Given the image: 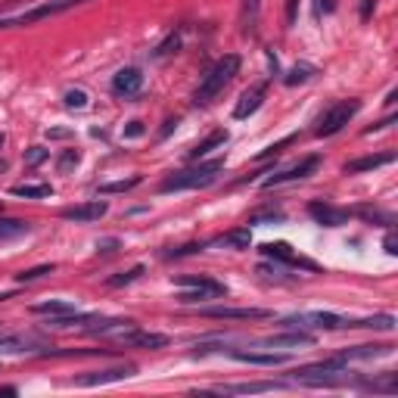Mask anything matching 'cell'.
Instances as JSON below:
<instances>
[{
	"label": "cell",
	"instance_id": "cell-22",
	"mask_svg": "<svg viewBox=\"0 0 398 398\" xmlns=\"http://www.w3.org/2000/svg\"><path fill=\"white\" fill-rule=\"evenodd\" d=\"M215 246H224V249H249L252 234H249V227H236V230H230V234L218 236Z\"/></svg>",
	"mask_w": 398,
	"mask_h": 398
},
{
	"label": "cell",
	"instance_id": "cell-8",
	"mask_svg": "<svg viewBox=\"0 0 398 398\" xmlns=\"http://www.w3.org/2000/svg\"><path fill=\"white\" fill-rule=\"evenodd\" d=\"M115 343L137 345V349H165L169 336L165 333H147V330H137V327H128V330L115 333Z\"/></svg>",
	"mask_w": 398,
	"mask_h": 398
},
{
	"label": "cell",
	"instance_id": "cell-41",
	"mask_svg": "<svg viewBox=\"0 0 398 398\" xmlns=\"http://www.w3.org/2000/svg\"><path fill=\"white\" fill-rule=\"evenodd\" d=\"M97 249H100V252H115V249H119V240H115V236L100 240V243H97Z\"/></svg>",
	"mask_w": 398,
	"mask_h": 398
},
{
	"label": "cell",
	"instance_id": "cell-25",
	"mask_svg": "<svg viewBox=\"0 0 398 398\" xmlns=\"http://www.w3.org/2000/svg\"><path fill=\"white\" fill-rule=\"evenodd\" d=\"M224 143H227V131H221V128L212 131L203 143H196V147L190 149V159H203V156H209L215 147H224Z\"/></svg>",
	"mask_w": 398,
	"mask_h": 398
},
{
	"label": "cell",
	"instance_id": "cell-42",
	"mask_svg": "<svg viewBox=\"0 0 398 398\" xmlns=\"http://www.w3.org/2000/svg\"><path fill=\"white\" fill-rule=\"evenodd\" d=\"M140 134H143V122H131L125 128V137H140Z\"/></svg>",
	"mask_w": 398,
	"mask_h": 398
},
{
	"label": "cell",
	"instance_id": "cell-32",
	"mask_svg": "<svg viewBox=\"0 0 398 398\" xmlns=\"http://www.w3.org/2000/svg\"><path fill=\"white\" fill-rule=\"evenodd\" d=\"M32 311L34 314L56 317V314H69V311H75V305L72 302H41V305H32Z\"/></svg>",
	"mask_w": 398,
	"mask_h": 398
},
{
	"label": "cell",
	"instance_id": "cell-28",
	"mask_svg": "<svg viewBox=\"0 0 398 398\" xmlns=\"http://www.w3.org/2000/svg\"><path fill=\"white\" fill-rule=\"evenodd\" d=\"M181 50V32H171L165 41H159L156 44V50H153V56L156 60H165V56H171V53H177Z\"/></svg>",
	"mask_w": 398,
	"mask_h": 398
},
{
	"label": "cell",
	"instance_id": "cell-11",
	"mask_svg": "<svg viewBox=\"0 0 398 398\" xmlns=\"http://www.w3.org/2000/svg\"><path fill=\"white\" fill-rule=\"evenodd\" d=\"M317 156H308V159H302L299 165H293V169H286V171H280V175H271L268 181H264V190H271V187H280V184H290V181H302V177H308L311 171L317 169Z\"/></svg>",
	"mask_w": 398,
	"mask_h": 398
},
{
	"label": "cell",
	"instance_id": "cell-24",
	"mask_svg": "<svg viewBox=\"0 0 398 398\" xmlns=\"http://www.w3.org/2000/svg\"><path fill=\"white\" fill-rule=\"evenodd\" d=\"M258 10H262V0H243V10H240V32H243V34L256 32Z\"/></svg>",
	"mask_w": 398,
	"mask_h": 398
},
{
	"label": "cell",
	"instance_id": "cell-48",
	"mask_svg": "<svg viewBox=\"0 0 398 398\" xmlns=\"http://www.w3.org/2000/svg\"><path fill=\"white\" fill-rule=\"evenodd\" d=\"M0 395H16V386H3V389H0Z\"/></svg>",
	"mask_w": 398,
	"mask_h": 398
},
{
	"label": "cell",
	"instance_id": "cell-34",
	"mask_svg": "<svg viewBox=\"0 0 398 398\" xmlns=\"http://www.w3.org/2000/svg\"><path fill=\"white\" fill-rule=\"evenodd\" d=\"M44 274H53V264H38V268H28V271H22V274H16V280H19V284H32V280H38V277H44Z\"/></svg>",
	"mask_w": 398,
	"mask_h": 398
},
{
	"label": "cell",
	"instance_id": "cell-36",
	"mask_svg": "<svg viewBox=\"0 0 398 398\" xmlns=\"http://www.w3.org/2000/svg\"><path fill=\"white\" fill-rule=\"evenodd\" d=\"M78 162H82V153H78V149H66V153H62L60 159H56V169H60V171H69V169H75Z\"/></svg>",
	"mask_w": 398,
	"mask_h": 398
},
{
	"label": "cell",
	"instance_id": "cell-3",
	"mask_svg": "<svg viewBox=\"0 0 398 398\" xmlns=\"http://www.w3.org/2000/svg\"><path fill=\"white\" fill-rule=\"evenodd\" d=\"M358 109H361V100H339V103H333V106L327 109L324 115H321V122H317L314 134L317 137H333V134H339V131H343L345 125H349L351 119L358 115Z\"/></svg>",
	"mask_w": 398,
	"mask_h": 398
},
{
	"label": "cell",
	"instance_id": "cell-23",
	"mask_svg": "<svg viewBox=\"0 0 398 398\" xmlns=\"http://www.w3.org/2000/svg\"><path fill=\"white\" fill-rule=\"evenodd\" d=\"M395 156L392 153H380V156H364V159H355V162L345 165V171H351V175H358V171H373L380 169V165H389Z\"/></svg>",
	"mask_w": 398,
	"mask_h": 398
},
{
	"label": "cell",
	"instance_id": "cell-26",
	"mask_svg": "<svg viewBox=\"0 0 398 398\" xmlns=\"http://www.w3.org/2000/svg\"><path fill=\"white\" fill-rule=\"evenodd\" d=\"M10 193H13V196H25V199H44V196L53 193V187H50V184H16Z\"/></svg>",
	"mask_w": 398,
	"mask_h": 398
},
{
	"label": "cell",
	"instance_id": "cell-13",
	"mask_svg": "<svg viewBox=\"0 0 398 398\" xmlns=\"http://www.w3.org/2000/svg\"><path fill=\"white\" fill-rule=\"evenodd\" d=\"M140 88H143V72L137 66H128V69H122V72H115L112 90L119 97H134V94H140Z\"/></svg>",
	"mask_w": 398,
	"mask_h": 398
},
{
	"label": "cell",
	"instance_id": "cell-49",
	"mask_svg": "<svg viewBox=\"0 0 398 398\" xmlns=\"http://www.w3.org/2000/svg\"><path fill=\"white\" fill-rule=\"evenodd\" d=\"M321 10H327V13H333V0H321Z\"/></svg>",
	"mask_w": 398,
	"mask_h": 398
},
{
	"label": "cell",
	"instance_id": "cell-46",
	"mask_svg": "<svg viewBox=\"0 0 398 398\" xmlns=\"http://www.w3.org/2000/svg\"><path fill=\"white\" fill-rule=\"evenodd\" d=\"M19 22H16V16H0V28H16Z\"/></svg>",
	"mask_w": 398,
	"mask_h": 398
},
{
	"label": "cell",
	"instance_id": "cell-37",
	"mask_svg": "<svg viewBox=\"0 0 398 398\" xmlns=\"http://www.w3.org/2000/svg\"><path fill=\"white\" fill-rule=\"evenodd\" d=\"M206 246L203 243H187V246H181V249H171V252H165V258H184V256H196V252H203Z\"/></svg>",
	"mask_w": 398,
	"mask_h": 398
},
{
	"label": "cell",
	"instance_id": "cell-39",
	"mask_svg": "<svg viewBox=\"0 0 398 398\" xmlns=\"http://www.w3.org/2000/svg\"><path fill=\"white\" fill-rule=\"evenodd\" d=\"M262 221H284V215L280 212H268V215H252L249 224H262Z\"/></svg>",
	"mask_w": 398,
	"mask_h": 398
},
{
	"label": "cell",
	"instance_id": "cell-43",
	"mask_svg": "<svg viewBox=\"0 0 398 398\" xmlns=\"http://www.w3.org/2000/svg\"><path fill=\"white\" fill-rule=\"evenodd\" d=\"M373 7H377V3H373V0H361V19H371V13H373Z\"/></svg>",
	"mask_w": 398,
	"mask_h": 398
},
{
	"label": "cell",
	"instance_id": "cell-47",
	"mask_svg": "<svg viewBox=\"0 0 398 398\" xmlns=\"http://www.w3.org/2000/svg\"><path fill=\"white\" fill-rule=\"evenodd\" d=\"M175 128H177V119H169V122H165V128H162V134H159V137H169Z\"/></svg>",
	"mask_w": 398,
	"mask_h": 398
},
{
	"label": "cell",
	"instance_id": "cell-7",
	"mask_svg": "<svg viewBox=\"0 0 398 398\" xmlns=\"http://www.w3.org/2000/svg\"><path fill=\"white\" fill-rule=\"evenodd\" d=\"M137 367L134 364H119V367H109V371H90L84 377L72 380L75 386H106V383H119V380H128L134 377Z\"/></svg>",
	"mask_w": 398,
	"mask_h": 398
},
{
	"label": "cell",
	"instance_id": "cell-38",
	"mask_svg": "<svg viewBox=\"0 0 398 398\" xmlns=\"http://www.w3.org/2000/svg\"><path fill=\"white\" fill-rule=\"evenodd\" d=\"M47 149H44V147H32V149H28V153H25V165H32V169H34V165H41L44 162V159H47Z\"/></svg>",
	"mask_w": 398,
	"mask_h": 398
},
{
	"label": "cell",
	"instance_id": "cell-33",
	"mask_svg": "<svg viewBox=\"0 0 398 398\" xmlns=\"http://www.w3.org/2000/svg\"><path fill=\"white\" fill-rule=\"evenodd\" d=\"M367 389H373V392H386V395H395V392H398L395 373H386L383 380H373V383H367Z\"/></svg>",
	"mask_w": 398,
	"mask_h": 398
},
{
	"label": "cell",
	"instance_id": "cell-44",
	"mask_svg": "<svg viewBox=\"0 0 398 398\" xmlns=\"http://www.w3.org/2000/svg\"><path fill=\"white\" fill-rule=\"evenodd\" d=\"M386 252H389V256H395V252H398V240H395V234H389V236H386Z\"/></svg>",
	"mask_w": 398,
	"mask_h": 398
},
{
	"label": "cell",
	"instance_id": "cell-40",
	"mask_svg": "<svg viewBox=\"0 0 398 398\" xmlns=\"http://www.w3.org/2000/svg\"><path fill=\"white\" fill-rule=\"evenodd\" d=\"M296 13H299V0H286V22L296 25Z\"/></svg>",
	"mask_w": 398,
	"mask_h": 398
},
{
	"label": "cell",
	"instance_id": "cell-5",
	"mask_svg": "<svg viewBox=\"0 0 398 398\" xmlns=\"http://www.w3.org/2000/svg\"><path fill=\"white\" fill-rule=\"evenodd\" d=\"M343 361L339 358H330L324 364H311V367H302L296 371V383H305V386H339L345 383L343 377Z\"/></svg>",
	"mask_w": 398,
	"mask_h": 398
},
{
	"label": "cell",
	"instance_id": "cell-9",
	"mask_svg": "<svg viewBox=\"0 0 398 398\" xmlns=\"http://www.w3.org/2000/svg\"><path fill=\"white\" fill-rule=\"evenodd\" d=\"M227 355L234 361H243V364H256V367H277L286 364L290 355L286 351H243V349H227Z\"/></svg>",
	"mask_w": 398,
	"mask_h": 398
},
{
	"label": "cell",
	"instance_id": "cell-19",
	"mask_svg": "<svg viewBox=\"0 0 398 398\" xmlns=\"http://www.w3.org/2000/svg\"><path fill=\"white\" fill-rule=\"evenodd\" d=\"M264 345L271 349H299V345H314V336L308 330H293V333H277V336H268Z\"/></svg>",
	"mask_w": 398,
	"mask_h": 398
},
{
	"label": "cell",
	"instance_id": "cell-4",
	"mask_svg": "<svg viewBox=\"0 0 398 398\" xmlns=\"http://www.w3.org/2000/svg\"><path fill=\"white\" fill-rule=\"evenodd\" d=\"M280 327L286 330H339V327H349V317L330 314V311H305V314L284 317Z\"/></svg>",
	"mask_w": 398,
	"mask_h": 398
},
{
	"label": "cell",
	"instance_id": "cell-29",
	"mask_svg": "<svg viewBox=\"0 0 398 398\" xmlns=\"http://www.w3.org/2000/svg\"><path fill=\"white\" fill-rule=\"evenodd\" d=\"M140 181H143L140 175L125 177V181H106V184H100V193H103V196H106V193H128V190H134Z\"/></svg>",
	"mask_w": 398,
	"mask_h": 398
},
{
	"label": "cell",
	"instance_id": "cell-2",
	"mask_svg": "<svg viewBox=\"0 0 398 398\" xmlns=\"http://www.w3.org/2000/svg\"><path fill=\"white\" fill-rule=\"evenodd\" d=\"M224 169V159H215V162H206V165H196V169L187 171H175L171 177L162 181V193H171V190H199V187H209L212 181L218 177V171Z\"/></svg>",
	"mask_w": 398,
	"mask_h": 398
},
{
	"label": "cell",
	"instance_id": "cell-31",
	"mask_svg": "<svg viewBox=\"0 0 398 398\" xmlns=\"http://www.w3.org/2000/svg\"><path fill=\"white\" fill-rule=\"evenodd\" d=\"M311 78H314V66H293L290 75L284 78V84L286 88H296V84H305V82H311Z\"/></svg>",
	"mask_w": 398,
	"mask_h": 398
},
{
	"label": "cell",
	"instance_id": "cell-12",
	"mask_svg": "<svg viewBox=\"0 0 398 398\" xmlns=\"http://www.w3.org/2000/svg\"><path fill=\"white\" fill-rule=\"evenodd\" d=\"M109 212V206L103 199H90V203H82V206H72V209L62 212L66 221H75V224H88V221H100L103 215Z\"/></svg>",
	"mask_w": 398,
	"mask_h": 398
},
{
	"label": "cell",
	"instance_id": "cell-16",
	"mask_svg": "<svg viewBox=\"0 0 398 398\" xmlns=\"http://www.w3.org/2000/svg\"><path fill=\"white\" fill-rule=\"evenodd\" d=\"M38 349H50V345L38 336H3L0 339V355H25V351H38Z\"/></svg>",
	"mask_w": 398,
	"mask_h": 398
},
{
	"label": "cell",
	"instance_id": "cell-6",
	"mask_svg": "<svg viewBox=\"0 0 398 398\" xmlns=\"http://www.w3.org/2000/svg\"><path fill=\"white\" fill-rule=\"evenodd\" d=\"M78 3H84V0H44V3H38V7L19 13V16H16V22H19V25H28V22H38V19H47V16L66 13V10L78 7Z\"/></svg>",
	"mask_w": 398,
	"mask_h": 398
},
{
	"label": "cell",
	"instance_id": "cell-51",
	"mask_svg": "<svg viewBox=\"0 0 398 398\" xmlns=\"http://www.w3.org/2000/svg\"><path fill=\"white\" fill-rule=\"evenodd\" d=\"M0 212H3V203H0Z\"/></svg>",
	"mask_w": 398,
	"mask_h": 398
},
{
	"label": "cell",
	"instance_id": "cell-18",
	"mask_svg": "<svg viewBox=\"0 0 398 398\" xmlns=\"http://www.w3.org/2000/svg\"><path fill=\"white\" fill-rule=\"evenodd\" d=\"M175 284L177 286H187V290H206L212 293V296H227V286L218 284L215 277H196V274H177L175 277Z\"/></svg>",
	"mask_w": 398,
	"mask_h": 398
},
{
	"label": "cell",
	"instance_id": "cell-10",
	"mask_svg": "<svg viewBox=\"0 0 398 398\" xmlns=\"http://www.w3.org/2000/svg\"><path fill=\"white\" fill-rule=\"evenodd\" d=\"M308 215L314 218L317 224H324V227H343V224H349L351 212L336 209V206H330V203H311L308 206Z\"/></svg>",
	"mask_w": 398,
	"mask_h": 398
},
{
	"label": "cell",
	"instance_id": "cell-30",
	"mask_svg": "<svg viewBox=\"0 0 398 398\" xmlns=\"http://www.w3.org/2000/svg\"><path fill=\"white\" fill-rule=\"evenodd\" d=\"M28 234V224L19 221V218H3L0 221V240H13V236Z\"/></svg>",
	"mask_w": 398,
	"mask_h": 398
},
{
	"label": "cell",
	"instance_id": "cell-45",
	"mask_svg": "<svg viewBox=\"0 0 398 398\" xmlns=\"http://www.w3.org/2000/svg\"><path fill=\"white\" fill-rule=\"evenodd\" d=\"M392 122H395V119H392V115H389V119H383V122H377V125H373V128H367L364 134H373V131H383V128H389Z\"/></svg>",
	"mask_w": 398,
	"mask_h": 398
},
{
	"label": "cell",
	"instance_id": "cell-14",
	"mask_svg": "<svg viewBox=\"0 0 398 398\" xmlns=\"http://www.w3.org/2000/svg\"><path fill=\"white\" fill-rule=\"evenodd\" d=\"M262 252H264L268 258H277V262L296 264V268H305V271H317V264L311 262V258L296 256V252H293V246H286V243H264V246H262Z\"/></svg>",
	"mask_w": 398,
	"mask_h": 398
},
{
	"label": "cell",
	"instance_id": "cell-1",
	"mask_svg": "<svg viewBox=\"0 0 398 398\" xmlns=\"http://www.w3.org/2000/svg\"><path fill=\"white\" fill-rule=\"evenodd\" d=\"M240 56L236 53H227V56H221V60L212 66V72L203 78V84H199V90H196V97H193V103L196 106H206V103H212L218 94H221L224 88H227L230 82L236 78V72H240Z\"/></svg>",
	"mask_w": 398,
	"mask_h": 398
},
{
	"label": "cell",
	"instance_id": "cell-35",
	"mask_svg": "<svg viewBox=\"0 0 398 398\" xmlns=\"http://www.w3.org/2000/svg\"><path fill=\"white\" fill-rule=\"evenodd\" d=\"M62 103H66L69 109H84V106H88V94H84V90H78V88H72V90H66Z\"/></svg>",
	"mask_w": 398,
	"mask_h": 398
},
{
	"label": "cell",
	"instance_id": "cell-21",
	"mask_svg": "<svg viewBox=\"0 0 398 398\" xmlns=\"http://www.w3.org/2000/svg\"><path fill=\"white\" fill-rule=\"evenodd\" d=\"M286 383H236V386H218V395H252V392H274V389H284Z\"/></svg>",
	"mask_w": 398,
	"mask_h": 398
},
{
	"label": "cell",
	"instance_id": "cell-17",
	"mask_svg": "<svg viewBox=\"0 0 398 398\" xmlns=\"http://www.w3.org/2000/svg\"><path fill=\"white\" fill-rule=\"evenodd\" d=\"M264 94H268V88L264 84H256V88H249L240 100H236L234 106V119H249V115L258 112V106L264 103Z\"/></svg>",
	"mask_w": 398,
	"mask_h": 398
},
{
	"label": "cell",
	"instance_id": "cell-50",
	"mask_svg": "<svg viewBox=\"0 0 398 398\" xmlns=\"http://www.w3.org/2000/svg\"><path fill=\"white\" fill-rule=\"evenodd\" d=\"M0 147H3V134H0Z\"/></svg>",
	"mask_w": 398,
	"mask_h": 398
},
{
	"label": "cell",
	"instance_id": "cell-27",
	"mask_svg": "<svg viewBox=\"0 0 398 398\" xmlns=\"http://www.w3.org/2000/svg\"><path fill=\"white\" fill-rule=\"evenodd\" d=\"M143 264H134V268H128V271H122V274H115V277H109L106 280V286H112V290H119V286H128V284H134V280H140L143 277Z\"/></svg>",
	"mask_w": 398,
	"mask_h": 398
},
{
	"label": "cell",
	"instance_id": "cell-20",
	"mask_svg": "<svg viewBox=\"0 0 398 398\" xmlns=\"http://www.w3.org/2000/svg\"><path fill=\"white\" fill-rule=\"evenodd\" d=\"M392 345H355V349H345L339 351V361H371V358H380V355H389Z\"/></svg>",
	"mask_w": 398,
	"mask_h": 398
},
{
	"label": "cell",
	"instance_id": "cell-15",
	"mask_svg": "<svg viewBox=\"0 0 398 398\" xmlns=\"http://www.w3.org/2000/svg\"><path fill=\"white\" fill-rule=\"evenodd\" d=\"M206 317H215V321H262L271 317V311L264 308H203Z\"/></svg>",
	"mask_w": 398,
	"mask_h": 398
}]
</instances>
